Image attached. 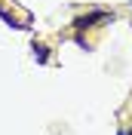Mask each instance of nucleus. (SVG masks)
<instances>
[{"label":"nucleus","instance_id":"obj_4","mask_svg":"<svg viewBox=\"0 0 132 135\" xmlns=\"http://www.w3.org/2000/svg\"><path fill=\"white\" fill-rule=\"evenodd\" d=\"M120 135H126V132H120Z\"/></svg>","mask_w":132,"mask_h":135},{"label":"nucleus","instance_id":"obj_2","mask_svg":"<svg viewBox=\"0 0 132 135\" xmlns=\"http://www.w3.org/2000/svg\"><path fill=\"white\" fill-rule=\"evenodd\" d=\"M34 59L43 65V61H46V46H34Z\"/></svg>","mask_w":132,"mask_h":135},{"label":"nucleus","instance_id":"obj_1","mask_svg":"<svg viewBox=\"0 0 132 135\" xmlns=\"http://www.w3.org/2000/svg\"><path fill=\"white\" fill-rule=\"evenodd\" d=\"M101 18H107L105 12H92V16H83V18H77L74 25H77V28L83 31V28H92V22H101Z\"/></svg>","mask_w":132,"mask_h":135},{"label":"nucleus","instance_id":"obj_3","mask_svg":"<svg viewBox=\"0 0 132 135\" xmlns=\"http://www.w3.org/2000/svg\"><path fill=\"white\" fill-rule=\"evenodd\" d=\"M126 135H132V129H129V132H126Z\"/></svg>","mask_w":132,"mask_h":135}]
</instances>
